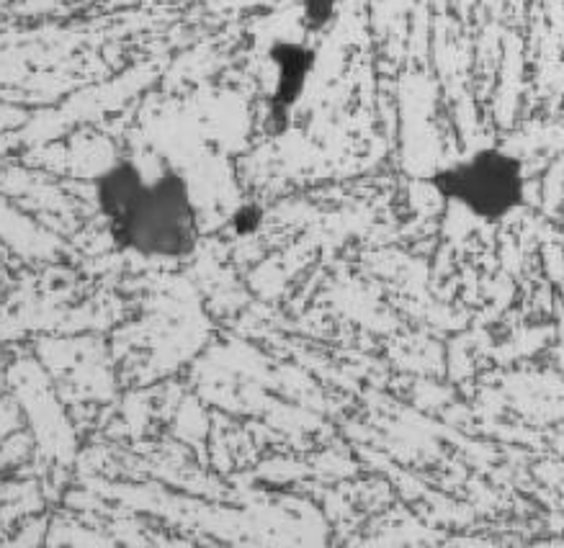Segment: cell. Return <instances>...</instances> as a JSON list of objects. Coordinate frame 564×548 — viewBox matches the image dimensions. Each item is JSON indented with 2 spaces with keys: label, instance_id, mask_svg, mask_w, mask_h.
Returning a JSON list of instances; mask_svg holds the SVG:
<instances>
[{
  "label": "cell",
  "instance_id": "5b68a950",
  "mask_svg": "<svg viewBox=\"0 0 564 548\" xmlns=\"http://www.w3.org/2000/svg\"><path fill=\"white\" fill-rule=\"evenodd\" d=\"M232 224H235V230H238V234H250L253 230H258V224H261V209L242 207L238 215H235Z\"/></svg>",
  "mask_w": 564,
  "mask_h": 548
},
{
  "label": "cell",
  "instance_id": "3957f363",
  "mask_svg": "<svg viewBox=\"0 0 564 548\" xmlns=\"http://www.w3.org/2000/svg\"><path fill=\"white\" fill-rule=\"evenodd\" d=\"M276 67V86L269 98V127L281 134L292 121V113L307 88V80L317 65V52L302 42H273L269 52Z\"/></svg>",
  "mask_w": 564,
  "mask_h": 548
},
{
  "label": "cell",
  "instance_id": "7a4b0ae2",
  "mask_svg": "<svg viewBox=\"0 0 564 548\" xmlns=\"http://www.w3.org/2000/svg\"><path fill=\"white\" fill-rule=\"evenodd\" d=\"M429 186L441 199L475 217L500 224L525 204V165L513 152L482 147L429 175Z\"/></svg>",
  "mask_w": 564,
  "mask_h": 548
},
{
  "label": "cell",
  "instance_id": "277c9868",
  "mask_svg": "<svg viewBox=\"0 0 564 548\" xmlns=\"http://www.w3.org/2000/svg\"><path fill=\"white\" fill-rule=\"evenodd\" d=\"M343 0H302V21L310 32H323L338 17Z\"/></svg>",
  "mask_w": 564,
  "mask_h": 548
},
{
  "label": "cell",
  "instance_id": "6da1fadb",
  "mask_svg": "<svg viewBox=\"0 0 564 548\" xmlns=\"http://www.w3.org/2000/svg\"><path fill=\"white\" fill-rule=\"evenodd\" d=\"M96 207L113 245L142 261H183L199 245L192 186L175 167L148 180L132 160H117L94 180Z\"/></svg>",
  "mask_w": 564,
  "mask_h": 548
}]
</instances>
